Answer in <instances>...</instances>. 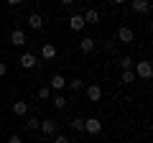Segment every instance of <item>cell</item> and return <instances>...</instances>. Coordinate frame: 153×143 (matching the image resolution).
I'll use <instances>...</instances> for the list:
<instances>
[{
	"mask_svg": "<svg viewBox=\"0 0 153 143\" xmlns=\"http://www.w3.org/2000/svg\"><path fill=\"white\" fill-rule=\"evenodd\" d=\"M133 72H135V79H151V77H153V66H151V61H135Z\"/></svg>",
	"mask_w": 153,
	"mask_h": 143,
	"instance_id": "obj_1",
	"label": "cell"
},
{
	"mask_svg": "<svg viewBox=\"0 0 153 143\" xmlns=\"http://www.w3.org/2000/svg\"><path fill=\"white\" fill-rule=\"evenodd\" d=\"M84 130H87L89 136H97V133L102 130V123H100L97 118H84Z\"/></svg>",
	"mask_w": 153,
	"mask_h": 143,
	"instance_id": "obj_2",
	"label": "cell"
},
{
	"mask_svg": "<svg viewBox=\"0 0 153 143\" xmlns=\"http://www.w3.org/2000/svg\"><path fill=\"white\" fill-rule=\"evenodd\" d=\"M133 39H135L133 28H128V26L117 28V41H120V44H133Z\"/></svg>",
	"mask_w": 153,
	"mask_h": 143,
	"instance_id": "obj_3",
	"label": "cell"
},
{
	"mask_svg": "<svg viewBox=\"0 0 153 143\" xmlns=\"http://www.w3.org/2000/svg\"><path fill=\"white\" fill-rule=\"evenodd\" d=\"M130 8L135 13H140V16H148L151 13V3L148 0H130Z\"/></svg>",
	"mask_w": 153,
	"mask_h": 143,
	"instance_id": "obj_4",
	"label": "cell"
},
{
	"mask_svg": "<svg viewBox=\"0 0 153 143\" xmlns=\"http://www.w3.org/2000/svg\"><path fill=\"white\" fill-rule=\"evenodd\" d=\"M87 100L89 102H100L102 100V87L100 84H89L87 87Z\"/></svg>",
	"mask_w": 153,
	"mask_h": 143,
	"instance_id": "obj_5",
	"label": "cell"
},
{
	"mask_svg": "<svg viewBox=\"0 0 153 143\" xmlns=\"http://www.w3.org/2000/svg\"><path fill=\"white\" fill-rule=\"evenodd\" d=\"M36 64H38V59H36V54H31V51H26V54L21 56V66L23 69H33Z\"/></svg>",
	"mask_w": 153,
	"mask_h": 143,
	"instance_id": "obj_6",
	"label": "cell"
},
{
	"mask_svg": "<svg viewBox=\"0 0 153 143\" xmlns=\"http://www.w3.org/2000/svg\"><path fill=\"white\" fill-rule=\"evenodd\" d=\"M84 26H87V23H84V16H79V13H74V16L69 18V28L71 31H82Z\"/></svg>",
	"mask_w": 153,
	"mask_h": 143,
	"instance_id": "obj_7",
	"label": "cell"
},
{
	"mask_svg": "<svg viewBox=\"0 0 153 143\" xmlns=\"http://www.w3.org/2000/svg\"><path fill=\"white\" fill-rule=\"evenodd\" d=\"M13 112H16L18 118H26V115H28V102H23V100H16V102H13Z\"/></svg>",
	"mask_w": 153,
	"mask_h": 143,
	"instance_id": "obj_8",
	"label": "cell"
},
{
	"mask_svg": "<svg viewBox=\"0 0 153 143\" xmlns=\"http://www.w3.org/2000/svg\"><path fill=\"white\" fill-rule=\"evenodd\" d=\"M38 128H41V130H44L46 136H54V133H56V120L46 118V120H41V125H38Z\"/></svg>",
	"mask_w": 153,
	"mask_h": 143,
	"instance_id": "obj_9",
	"label": "cell"
},
{
	"mask_svg": "<svg viewBox=\"0 0 153 143\" xmlns=\"http://www.w3.org/2000/svg\"><path fill=\"white\" fill-rule=\"evenodd\" d=\"M10 44L13 46H23V44H26V33H23L21 28H16V31L10 33Z\"/></svg>",
	"mask_w": 153,
	"mask_h": 143,
	"instance_id": "obj_10",
	"label": "cell"
},
{
	"mask_svg": "<svg viewBox=\"0 0 153 143\" xmlns=\"http://www.w3.org/2000/svg\"><path fill=\"white\" fill-rule=\"evenodd\" d=\"M79 49H82L84 54H89V51H94V39H92V36H84V39L79 41Z\"/></svg>",
	"mask_w": 153,
	"mask_h": 143,
	"instance_id": "obj_11",
	"label": "cell"
},
{
	"mask_svg": "<svg viewBox=\"0 0 153 143\" xmlns=\"http://www.w3.org/2000/svg\"><path fill=\"white\" fill-rule=\"evenodd\" d=\"M28 26H31L33 31H38V28L44 26V18L38 16V13H31V16H28Z\"/></svg>",
	"mask_w": 153,
	"mask_h": 143,
	"instance_id": "obj_12",
	"label": "cell"
},
{
	"mask_svg": "<svg viewBox=\"0 0 153 143\" xmlns=\"http://www.w3.org/2000/svg\"><path fill=\"white\" fill-rule=\"evenodd\" d=\"M51 87L59 92V89H64V87H66V79L61 77V74H54V77H51Z\"/></svg>",
	"mask_w": 153,
	"mask_h": 143,
	"instance_id": "obj_13",
	"label": "cell"
},
{
	"mask_svg": "<svg viewBox=\"0 0 153 143\" xmlns=\"http://www.w3.org/2000/svg\"><path fill=\"white\" fill-rule=\"evenodd\" d=\"M84 23H94V26H97L100 23V13L94 10V8H89V10L84 13Z\"/></svg>",
	"mask_w": 153,
	"mask_h": 143,
	"instance_id": "obj_14",
	"label": "cell"
},
{
	"mask_svg": "<svg viewBox=\"0 0 153 143\" xmlns=\"http://www.w3.org/2000/svg\"><path fill=\"white\" fill-rule=\"evenodd\" d=\"M41 56H44V59H54V56H56V46H54V44H44Z\"/></svg>",
	"mask_w": 153,
	"mask_h": 143,
	"instance_id": "obj_15",
	"label": "cell"
},
{
	"mask_svg": "<svg viewBox=\"0 0 153 143\" xmlns=\"http://www.w3.org/2000/svg\"><path fill=\"white\" fill-rule=\"evenodd\" d=\"M120 82H123V84H133V82H135V72H133V69H125V72L120 74Z\"/></svg>",
	"mask_w": 153,
	"mask_h": 143,
	"instance_id": "obj_16",
	"label": "cell"
},
{
	"mask_svg": "<svg viewBox=\"0 0 153 143\" xmlns=\"http://www.w3.org/2000/svg\"><path fill=\"white\" fill-rule=\"evenodd\" d=\"M117 64H120V69L125 72V69H133V66H135V59H130V56H120Z\"/></svg>",
	"mask_w": 153,
	"mask_h": 143,
	"instance_id": "obj_17",
	"label": "cell"
},
{
	"mask_svg": "<svg viewBox=\"0 0 153 143\" xmlns=\"http://www.w3.org/2000/svg\"><path fill=\"white\" fill-rule=\"evenodd\" d=\"M69 125H71V130H76V133H79V130H84V118H79V115H76V118H71V123H69Z\"/></svg>",
	"mask_w": 153,
	"mask_h": 143,
	"instance_id": "obj_18",
	"label": "cell"
},
{
	"mask_svg": "<svg viewBox=\"0 0 153 143\" xmlns=\"http://www.w3.org/2000/svg\"><path fill=\"white\" fill-rule=\"evenodd\" d=\"M66 84H69V87L74 89V92H79V89H84V79H79V77H74L71 82H66Z\"/></svg>",
	"mask_w": 153,
	"mask_h": 143,
	"instance_id": "obj_19",
	"label": "cell"
},
{
	"mask_svg": "<svg viewBox=\"0 0 153 143\" xmlns=\"http://www.w3.org/2000/svg\"><path fill=\"white\" fill-rule=\"evenodd\" d=\"M38 125H41V120H38V118H26V128H28V130H36Z\"/></svg>",
	"mask_w": 153,
	"mask_h": 143,
	"instance_id": "obj_20",
	"label": "cell"
},
{
	"mask_svg": "<svg viewBox=\"0 0 153 143\" xmlns=\"http://www.w3.org/2000/svg\"><path fill=\"white\" fill-rule=\"evenodd\" d=\"M66 102H69V100H66V97H61V95H56V97H54V105L59 107V110H64V107H66Z\"/></svg>",
	"mask_w": 153,
	"mask_h": 143,
	"instance_id": "obj_21",
	"label": "cell"
},
{
	"mask_svg": "<svg viewBox=\"0 0 153 143\" xmlns=\"http://www.w3.org/2000/svg\"><path fill=\"white\" fill-rule=\"evenodd\" d=\"M36 95H38V100H49L51 89H49V87H38V92H36Z\"/></svg>",
	"mask_w": 153,
	"mask_h": 143,
	"instance_id": "obj_22",
	"label": "cell"
},
{
	"mask_svg": "<svg viewBox=\"0 0 153 143\" xmlns=\"http://www.w3.org/2000/svg\"><path fill=\"white\" fill-rule=\"evenodd\" d=\"M5 74H8V64H5V61H0V77H5Z\"/></svg>",
	"mask_w": 153,
	"mask_h": 143,
	"instance_id": "obj_23",
	"label": "cell"
},
{
	"mask_svg": "<svg viewBox=\"0 0 153 143\" xmlns=\"http://www.w3.org/2000/svg\"><path fill=\"white\" fill-rule=\"evenodd\" d=\"M8 143H23V141H21V136H16V133H13V136L8 138Z\"/></svg>",
	"mask_w": 153,
	"mask_h": 143,
	"instance_id": "obj_24",
	"label": "cell"
},
{
	"mask_svg": "<svg viewBox=\"0 0 153 143\" xmlns=\"http://www.w3.org/2000/svg\"><path fill=\"white\" fill-rule=\"evenodd\" d=\"M54 143H71V141H69L66 136H56V141H54Z\"/></svg>",
	"mask_w": 153,
	"mask_h": 143,
	"instance_id": "obj_25",
	"label": "cell"
},
{
	"mask_svg": "<svg viewBox=\"0 0 153 143\" xmlns=\"http://www.w3.org/2000/svg\"><path fill=\"white\" fill-rule=\"evenodd\" d=\"M59 3H61L64 8H71V5H74V0H59Z\"/></svg>",
	"mask_w": 153,
	"mask_h": 143,
	"instance_id": "obj_26",
	"label": "cell"
},
{
	"mask_svg": "<svg viewBox=\"0 0 153 143\" xmlns=\"http://www.w3.org/2000/svg\"><path fill=\"white\" fill-rule=\"evenodd\" d=\"M23 0H8V5H21Z\"/></svg>",
	"mask_w": 153,
	"mask_h": 143,
	"instance_id": "obj_27",
	"label": "cell"
},
{
	"mask_svg": "<svg viewBox=\"0 0 153 143\" xmlns=\"http://www.w3.org/2000/svg\"><path fill=\"white\" fill-rule=\"evenodd\" d=\"M112 3L115 5H123V3H128V0H112Z\"/></svg>",
	"mask_w": 153,
	"mask_h": 143,
	"instance_id": "obj_28",
	"label": "cell"
},
{
	"mask_svg": "<svg viewBox=\"0 0 153 143\" xmlns=\"http://www.w3.org/2000/svg\"><path fill=\"white\" fill-rule=\"evenodd\" d=\"M0 112H3V107H0Z\"/></svg>",
	"mask_w": 153,
	"mask_h": 143,
	"instance_id": "obj_29",
	"label": "cell"
}]
</instances>
